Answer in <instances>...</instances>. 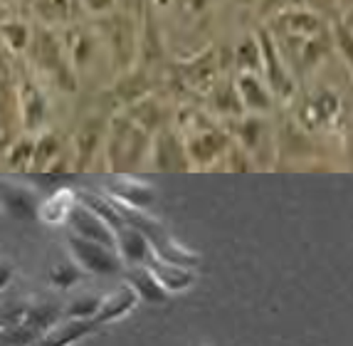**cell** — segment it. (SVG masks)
I'll use <instances>...</instances> for the list:
<instances>
[{"label":"cell","mask_w":353,"mask_h":346,"mask_svg":"<svg viewBox=\"0 0 353 346\" xmlns=\"http://www.w3.org/2000/svg\"><path fill=\"white\" fill-rule=\"evenodd\" d=\"M67 250H70V258L79 265V270L84 272H92V275H114V272L121 270V258L114 255L112 247L99 245V242L70 235L67 238Z\"/></svg>","instance_id":"cell-1"},{"label":"cell","mask_w":353,"mask_h":346,"mask_svg":"<svg viewBox=\"0 0 353 346\" xmlns=\"http://www.w3.org/2000/svg\"><path fill=\"white\" fill-rule=\"evenodd\" d=\"M37 208H40V200L30 188L0 178V213L3 215L25 223V220H35Z\"/></svg>","instance_id":"cell-2"},{"label":"cell","mask_w":353,"mask_h":346,"mask_svg":"<svg viewBox=\"0 0 353 346\" xmlns=\"http://www.w3.org/2000/svg\"><path fill=\"white\" fill-rule=\"evenodd\" d=\"M67 223L72 225L77 238H84V240L99 242V245L114 247L117 245V235H114L112 225H106L97 213H92L87 206H74L70 220Z\"/></svg>","instance_id":"cell-3"},{"label":"cell","mask_w":353,"mask_h":346,"mask_svg":"<svg viewBox=\"0 0 353 346\" xmlns=\"http://www.w3.org/2000/svg\"><path fill=\"white\" fill-rule=\"evenodd\" d=\"M99 322L97 319H59L48 334L42 336L37 346H74L84 336L94 334Z\"/></svg>","instance_id":"cell-4"},{"label":"cell","mask_w":353,"mask_h":346,"mask_svg":"<svg viewBox=\"0 0 353 346\" xmlns=\"http://www.w3.org/2000/svg\"><path fill=\"white\" fill-rule=\"evenodd\" d=\"M139 294L131 285H121L117 287L114 292L104 294L101 297V305H99V311H97V322L99 324H112V322H119V319H124L136 305H139Z\"/></svg>","instance_id":"cell-5"},{"label":"cell","mask_w":353,"mask_h":346,"mask_svg":"<svg viewBox=\"0 0 353 346\" xmlns=\"http://www.w3.org/2000/svg\"><path fill=\"white\" fill-rule=\"evenodd\" d=\"M148 270L153 272V277L159 280V285L165 289L168 294H178V292H185V289L193 287V272L188 267H183V265H173V262H165L161 258H153L148 262Z\"/></svg>","instance_id":"cell-6"},{"label":"cell","mask_w":353,"mask_h":346,"mask_svg":"<svg viewBox=\"0 0 353 346\" xmlns=\"http://www.w3.org/2000/svg\"><path fill=\"white\" fill-rule=\"evenodd\" d=\"M126 285H131V287L136 289V294H139V300L148 302V305H165L168 297H171V294L159 285V280L153 277V272L148 270V265L146 267L136 265L134 270L126 272Z\"/></svg>","instance_id":"cell-7"},{"label":"cell","mask_w":353,"mask_h":346,"mask_svg":"<svg viewBox=\"0 0 353 346\" xmlns=\"http://www.w3.org/2000/svg\"><path fill=\"white\" fill-rule=\"evenodd\" d=\"M74 206H77L74 193L62 188L54 195H50L48 200H42L40 208H37V220H42L45 225H62L70 220Z\"/></svg>","instance_id":"cell-8"},{"label":"cell","mask_w":353,"mask_h":346,"mask_svg":"<svg viewBox=\"0 0 353 346\" xmlns=\"http://www.w3.org/2000/svg\"><path fill=\"white\" fill-rule=\"evenodd\" d=\"M117 250L121 262L141 265L148 258V240L139 228H121L117 230Z\"/></svg>","instance_id":"cell-9"},{"label":"cell","mask_w":353,"mask_h":346,"mask_svg":"<svg viewBox=\"0 0 353 346\" xmlns=\"http://www.w3.org/2000/svg\"><path fill=\"white\" fill-rule=\"evenodd\" d=\"M48 280L52 287L57 289H70L79 282V265L74 260H65V262H54L48 272Z\"/></svg>","instance_id":"cell-10"},{"label":"cell","mask_w":353,"mask_h":346,"mask_svg":"<svg viewBox=\"0 0 353 346\" xmlns=\"http://www.w3.org/2000/svg\"><path fill=\"white\" fill-rule=\"evenodd\" d=\"M82 203L92 213H97L106 225H112L114 230L124 228V218H121V213L119 211H114V203H106V200L97 198V195H92V193H82Z\"/></svg>","instance_id":"cell-11"},{"label":"cell","mask_w":353,"mask_h":346,"mask_svg":"<svg viewBox=\"0 0 353 346\" xmlns=\"http://www.w3.org/2000/svg\"><path fill=\"white\" fill-rule=\"evenodd\" d=\"M99 305H101V297L79 294V297H74L62 311H65V319H97Z\"/></svg>","instance_id":"cell-12"},{"label":"cell","mask_w":353,"mask_h":346,"mask_svg":"<svg viewBox=\"0 0 353 346\" xmlns=\"http://www.w3.org/2000/svg\"><path fill=\"white\" fill-rule=\"evenodd\" d=\"M30 305L25 300H6L0 302V331L12 329L23 324V319L28 317Z\"/></svg>","instance_id":"cell-13"},{"label":"cell","mask_w":353,"mask_h":346,"mask_svg":"<svg viewBox=\"0 0 353 346\" xmlns=\"http://www.w3.org/2000/svg\"><path fill=\"white\" fill-rule=\"evenodd\" d=\"M124 183L126 186H114V191H117L119 198L124 200L126 206L143 208L153 200V193L146 186H141V183H131V181H124Z\"/></svg>","instance_id":"cell-14"},{"label":"cell","mask_w":353,"mask_h":346,"mask_svg":"<svg viewBox=\"0 0 353 346\" xmlns=\"http://www.w3.org/2000/svg\"><path fill=\"white\" fill-rule=\"evenodd\" d=\"M12 275H15V267H12L10 260L0 258V292L8 289V285L12 282Z\"/></svg>","instance_id":"cell-15"},{"label":"cell","mask_w":353,"mask_h":346,"mask_svg":"<svg viewBox=\"0 0 353 346\" xmlns=\"http://www.w3.org/2000/svg\"><path fill=\"white\" fill-rule=\"evenodd\" d=\"M0 346H3V344H0Z\"/></svg>","instance_id":"cell-16"}]
</instances>
